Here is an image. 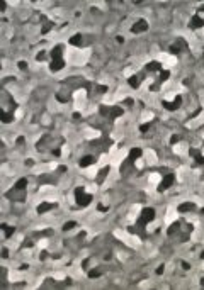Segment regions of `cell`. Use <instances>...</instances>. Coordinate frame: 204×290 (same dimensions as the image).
Instances as JSON below:
<instances>
[{
    "instance_id": "cell-3",
    "label": "cell",
    "mask_w": 204,
    "mask_h": 290,
    "mask_svg": "<svg viewBox=\"0 0 204 290\" xmlns=\"http://www.w3.org/2000/svg\"><path fill=\"white\" fill-rule=\"evenodd\" d=\"M85 137H89V139L99 137V132H97V131H94V129H87V131H85Z\"/></svg>"
},
{
    "instance_id": "cell-8",
    "label": "cell",
    "mask_w": 204,
    "mask_h": 290,
    "mask_svg": "<svg viewBox=\"0 0 204 290\" xmlns=\"http://www.w3.org/2000/svg\"><path fill=\"white\" fill-rule=\"evenodd\" d=\"M46 246H48V241H46V239L39 241V248H46Z\"/></svg>"
},
{
    "instance_id": "cell-4",
    "label": "cell",
    "mask_w": 204,
    "mask_h": 290,
    "mask_svg": "<svg viewBox=\"0 0 204 290\" xmlns=\"http://www.w3.org/2000/svg\"><path fill=\"white\" fill-rule=\"evenodd\" d=\"M173 219H177V214H175V212H173V210L170 209V210H168V216L165 217V222H167V224H170Z\"/></svg>"
},
{
    "instance_id": "cell-2",
    "label": "cell",
    "mask_w": 204,
    "mask_h": 290,
    "mask_svg": "<svg viewBox=\"0 0 204 290\" xmlns=\"http://www.w3.org/2000/svg\"><path fill=\"white\" fill-rule=\"evenodd\" d=\"M124 156H126V149H121V151H119V154L114 158V165H119V163L124 160Z\"/></svg>"
},
{
    "instance_id": "cell-1",
    "label": "cell",
    "mask_w": 204,
    "mask_h": 290,
    "mask_svg": "<svg viewBox=\"0 0 204 290\" xmlns=\"http://www.w3.org/2000/svg\"><path fill=\"white\" fill-rule=\"evenodd\" d=\"M158 58H160V61H162L165 66H172V64H175V58L168 56V54H165V53H163V54H160Z\"/></svg>"
},
{
    "instance_id": "cell-9",
    "label": "cell",
    "mask_w": 204,
    "mask_h": 290,
    "mask_svg": "<svg viewBox=\"0 0 204 290\" xmlns=\"http://www.w3.org/2000/svg\"><path fill=\"white\" fill-rule=\"evenodd\" d=\"M203 136H204V134H203Z\"/></svg>"
},
{
    "instance_id": "cell-6",
    "label": "cell",
    "mask_w": 204,
    "mask_h": 290,
    "mask_svg": "<svg viewBox=\"0 0 204 290\" xmlns=\"http://www.w3.org/2000/svg\"><path fill=\"white\" fill-rule=\"evenodd\" d=\"M145 154H146V158H148V163H151V165H153V163H156V156H155V153H153V151H146Z\"/></svg>"
},
{
    "instance_id": "cell-5",
    "label": "cell",
    "mask_w": 204,
    "mask_h": 290,
    "mask_svg": "<svg viewBox=\"0 0 204 290\" xmlns=\"http://www.w3.org/2000/svg\"><path fill=\"white\" fill-rule=\"evenodd\" d=\"M173 151H175V153H179V154H184L186 151H187V146H186V144H179V146H175V148H173Z\"/></svg>"
},
{
    "instance_id": "cell-7",
    "label": "cell",
    "mask_w": 204,
    "mask_h": 290,
    "mask_svg": "<svg viewBox=\"0 0 204 290\" xmlns=\"http://www.w3.org/2000/svg\"><path fill=\"white\" fill-rule=\"evenodd\" d=\"M160 180V175H156V173H153V175H150V182H153V183H156Z\"/></svg>"
}]
</instances>
